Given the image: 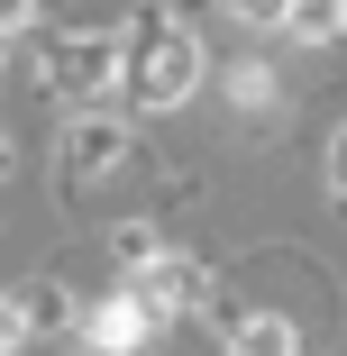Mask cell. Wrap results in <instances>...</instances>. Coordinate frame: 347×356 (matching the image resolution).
Returning <instances> with one entry per match:
<instances>
[{
    "instance_id": "6da1fadb",
    "label": "cell",
    "mask_w": 347,
    "mask_h": 356,
    "mask_svg": "<svg viewBox=\"0 0 347 356\" xmlns=\"http://www.w3.org/2000/svg\"><path fill=\"white\" fill-rule=\"evenodd\" d=\"M192 83H201V46H192L165 10H137L128 37H119V92H128L137 110H165V101H183Z\"/></svg>"
},
{
    "instance_id": "7a4b0ae2",
    "label": "cell",
    "mask_w": 347,
    "mask_h": 356,
    "mask_svg": "<svg viewBox=\"0 0 347 356\" xmlns=\"http://www.w3.org/2000/svg\"><path fill=\"white\" fill-rule=\"evenodd\" d=\"M46 83H55L64 101L110 92V83H119V46H110V37H64V46H55V64H46Z\"/></svg>"
},
{
    "instance_id": "3957f363",
    "label": "cell",
    "mask_w": 347,
    "mask_h": 356,
    "mask_svg": "<svg viewBox=\"0 0 347 356\" xmlns=\"http://www.w3.org/2000/svg\"><path fill=\"white\" fill-rule=\"evenodd\" d=\"M147 329H156V311L137 302V293H110V302L92 311V347H101V356H137Z\"/></svg>"
},
{
    "instance_id": "277c9868",
    "label": "cell",
    "mask_w": 347,
    "mask_h": 356,
    "mask_svg": "<svg viewBox=\"0 0 347 356\" xmlns=\"http://www.w3.org/2000/svg\"><path fill=\"white\" fill-rule=\"evenodd\" d=\"M119 156H128V128H119V119H74V147H64V174H74V183L110 174Z\"/></svg>"
},
{
    "instance_id": "5b68a950",
    "label": "cell",
    "mask_w": 347,
    "mask_h": 356,
    "mask_svg": "<svg viewBox=\"0 0 347 356\" xmlns=\"http://www.w3.org/2000/svg\"><path fill=\"white\" fill-rule=\"evenodd\" d=\"M229 356H293V320H274V311L265 320H238L229 329Z\"/></svg>"
},
{
    "instance_id": "8992f818",
    "label": "cell",
    "mask_w": 347,
    "mask_h": 356,
    "mask_svg": "<svg viewBox=\"0 0 347 356\" xmlns=\"http://www.w3.org/2000/svg\"><path fill=\"white\" fill-rule=\"evenodd\" d=\"M284 19H293L311 46H329V37L347 28V0H284Z\"/></svg>"
},
{
    "instance_id": "52a82bcc",
    "label": "cell",
    "mask_w": 347,
    "mask_h": 356,
    "mask_svg": "<svg viewBox=\"0 0 347 356\" xmlns=\"http://www.w3.org/2000/svg\"><path fill=\"white\" fill-rule=\"evenodd\" d=\"M220 10H229V19H256V28H274V19H284V0H220Z\"/></svg>"
},
{
    "instance_id": "ba28073f",
    "label": "cell",
    "mask_w": 347,
    "mask_h": 356,
    "mask_svg": "<svg viewBox=\"0 0 347 356\" xmlns=\"http://www.w3.org/2000/svg\"><path fill=\"white\" fill-rule=\"evenodd\" d=\"M19 338H28V311H19V302H0V347H19Z\"/></svg>"
},
{
    "instance_id": "9c48e42d",
    "label": "cell",
    "mask_w": 347,
    "mask_h": 356,
    "mask_svg": "<svg viewBox=\"0 0 347 356\" xmlns=\"http://www.w3.org/2000/svg\"><path fill=\"white\" fill-rule=\"evenodd\" d=\"M37 19V0H0V37H10V28H28Z\"/></svg>"
},
{
    "instance_id": "30bf717a",
    "label": "cell",
    "mask_w": 347,
    "mask_h": 356,
    "mask_svg": "<svg viewBox=\"0 0 347 356\" xmlns=\"http://www.w3.org/2000/svg\"><path fill=\"white\" fill-rule=\"evenodd\" d=\"M329 174H338V192H347V137H338V165H329Z\"/></svg>"
},
{
    "instance_id": "8fae6325",
    "label": "cell",
    "mask_w": 347,
    "mask_h": 356,
    "mask_svg": "<svg viewBox=\"0 0 347 356\" xmlns=\"http://www.w3.org/2000/svg\"><path fill=\"white\" fill-rule=\"evenodd\" d=\"M92 356H101V347H92Z\"/></svg>"
}]
</instances>
